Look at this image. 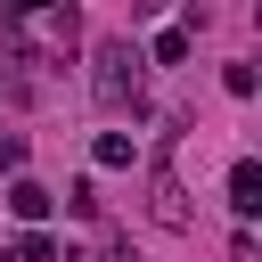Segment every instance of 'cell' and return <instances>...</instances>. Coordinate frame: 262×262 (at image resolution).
Segmentation results:
<instances>
[{
    "label": "cell",
    "instance_id": "cell-1",
    "mask_svg": "<svg viewBox=\"0 0 262 262\" xmlns=\"http://www.w3.org/2000/svg\"><path fill=\"white\" fill-rule=\"evenodd\" d=\"M90 90H98V106L139 98V49H131V41H106V49H98V82H90Z\"/></svg>",
    "mask_w": 262,
    "mask_h": 262
},
{
    "label": "cell",
    "instance_id": "cell-2",
    "mask_svg": "<svg viewBox=\"0 0 262 262\" xmlns=\"http://www.w3.org/2000/svg\"><path fill=\"white\" fill-rule=\"evenodd\" d=\"M229 205H237V213L262 205V164H229Z\"/></svg>",
    "mask_w": 262,
    "mask_h": 262
},
{
    "label": "cell",
    "instance_id": "cell-3",
    "mask_svg": "<svg viewBox=\"0 0 262 262\" xmlns=\"http://www.w3.org/2000/svg\"><path fill=\"white\" fill-rule=\"evenodd\" d=\"M8 213H16V221H41V213H49V188H41V180H16V188H8Z\"/></svg>",
    "mask_w": 262,
    "mask_h": 262
},
{
    "label": "cell",
    "instance_id": "cell-4",
    "mask_svg": "<svg viewBox=\"0 0 262 262\" xmlns=\"http://www.w3.org/2000/svg\"><path fill=\"white\" fill-rule=\"evenodd\" d=\"M180 57H188V25H164L156 33V66H180Z\"/></svg>",
    "mask_w": 262,
    "mask_h": 262
},
{
    "label": "cell",
    "instance_id": "cell-5",
    "mask_svg": "<svg viewBox=\"0 0 262 262\" xmlns=\"http://www.w3.org/2000/svg\"><path fill=\"white\" fill-rule=\"evenodd\" d=\"M131 156H139V147H131L123 131H98V164H131Z\"/></svg>",
    "mask_w": 262,
    "mask_h": 262
},
{
    "label": "cell",
    "instance_id": "cell-6",
    "mask_svg": "<svg viewBox=\"0 0 262 262\" xmlns=\"http://www.w3.org/2000/svg\"><path fill=\"white\" fill-rule=\"evenodd\" d=\"M0 172H25V139L16 131H0Z\"/></svg>",
    "mask_w": 262,
    "mask_h": 262
}]
</instances>
